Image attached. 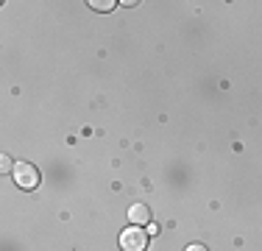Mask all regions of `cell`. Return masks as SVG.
Listing matches in <instances>:
<instances>
[{"label": "cell", "mask_w": 262, "mask_h": 251, "mask_svg": "<svg viewBox=\"0 0 262 251\" xmlns=\"http://www.w3.org/2000/svg\"><path fill=\"white\" fill-rule=\"evenodd\" d=\"M11 176H14V184L23 187V190H34V187H39V179H42L39 171H36L31 162H17Z\"/></svg>", "instance_id": "6da1fadb"}, {"label": "cell", "mask_w": 262, "mask_h": 251, "mask_svg": "<svg viewBox=\"0 0 262 251\" xmlns=\"http://www.w3.org/2000/svg\"><path fill=\"white\" fill-rule=\"evenodd\" d=\"M120 248L123 251H145L148 248V229H123L120 235Z\"/></svg>", "instance_id": "7a4b0ae2"}, {"label": "cell", "mask_w": 262, "mask_h": 251, "mask_svg": "<svg viewBox=\"0 0 262 251\" xmlns=\"http://www.w3.org/2000/svg\"><path fill=\"white\" fill-rule=\"evenodd\" d=\"M128 221L134 223V226L148 223V221H151V210H148L145 204H134V206H128Z\"/></svg>", "instance_id": "3957f363"}, {"label": "cell", "mask_w": 262, "mask_h": 251, "mask_svg": "<svg viewBox=\"0 0 262 251\" xmlns=\"http://www.w3.org/2000/svg\"><path fill=\"white\" fill-rule=\"evenodd\" d=\"M90 6H92V9H95V11H112V9H115V6H117V3H115V0H92Z\"/></svg>", "instance_id": "277c9868"}, {"label": "cell", "mask_w": 262, "mask_h": 251, "mask_svg": "<svg viewBox=\"0 0 262 251\" xmlns=\"http://www.w3.org/2000/svg\"><path fill=\"white\" fill-rule=\"evenodd\" d=\"M0 171H3V173H11V171H14V165H11V156H9V154L0 156Z\"/></svg>", "instance_id": "5b68a950"}, {"label": "cell", "mask_w": 262, "mask_h": 251, "mask_svg": "<svg viewBox=\"0 0 262 251\" xmlns=\"http://www.w3.org/2000/svg\"><path fill=\"white\" fill-rule=\"evenodd\" d=\"M184 251H209L207 246H201V243H192V246H187Z\"/></svg>", "instance_id": "8992f818"}]
</instances>
